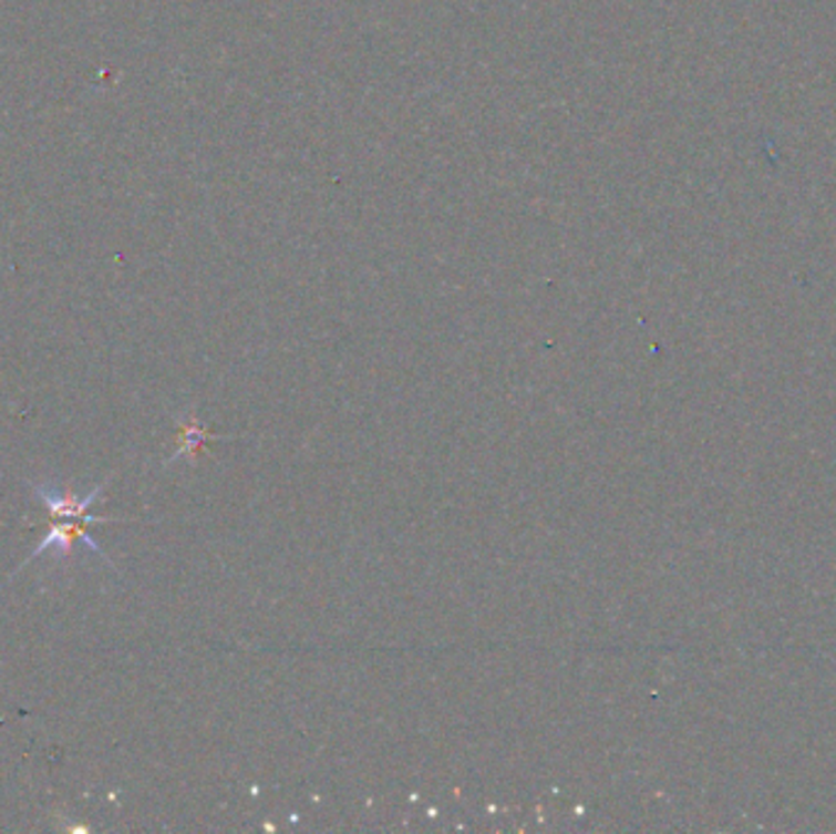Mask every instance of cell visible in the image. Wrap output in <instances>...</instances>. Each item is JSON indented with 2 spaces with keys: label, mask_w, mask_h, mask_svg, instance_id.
<instances>
[{
  "label": "cell",
  "mask_w": 836,
  "mask_h": 834,
  "mask_svg": "<svg viewBox=\"0 0 836 834\" xmlns=\"http://www.w3.org/2000/svg\"><path fill=\"white\" fill-rule=\"evenodd\" d=\"M103 487H105V483L99 485L96 490H91L84 500H79V497L72 495V492H56L50 485H32L34 495H38L44 507L50 509L52 519H81V522H91V524L113 522V519H105V516H89L86 514L91 504L99 500Z\"/></svg>",
  "instance_id": "cell-1"
},
{
  "label": "cell",
  "mask_w": 836,
  "mask_h": 834,
  "mask_svg": "<svg viewBox=\"0 0 836 834\" xmlns=\"http://www.w3.org/2000/svg\"><path fill=\"white\" fill-rule=\"evenodd\" d=\"M86 526H91V522H81V519H69V522L62 519V522H56V519H54V522H52V528H50V534H47L44 542H42L38 548L32 550L30 558H28L25 563H22V566H20L18 570H22V568L28 566V563H32V560L38 558L40 554H44L47 548H56L62 556H69V554H72V548H74L76 542H81L84 546H89V548L93 550V554H99L103 560H109V556L103 554L101 546H99L96 542H93V538L86 534ZM109 563H111V560H109Z\"/></svg>",
  "instance_id": "cell-2"
}]
</instances>
